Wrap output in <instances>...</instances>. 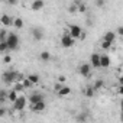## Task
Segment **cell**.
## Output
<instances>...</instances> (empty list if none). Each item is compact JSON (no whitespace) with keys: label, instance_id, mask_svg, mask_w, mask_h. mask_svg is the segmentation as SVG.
<instances>
[{"label":"cell","instance_id":"9","mask_svg":"<svg viewBox=\"0 0 123 123\" xmlns=\"http://www.w3.org/2000/svg\"><path fill=\"white\" fill-rule=\"evenodd\" d=\"M43 6H45V2H43V0H33L32 5H31V9L35 10V12H38V10H42Z\"/></svg>","mask_w":123,"mask_h":123},{"label":"cell","instance_id":"17","mask_svg":"<svg viewBox=\"0 0 123 123\" xmlns=\"http://www.w3.org/2000/svg\"><path fill=\"white\" fill-rule=\"evenodd\" d=\"M101 67L103 68L110 67V58H109V55H101Z\"/></svg>","mask_w":123,"mask_h":123},{"label":"cell","instance_id":"38","mask_svg":"<svg viewBox=\"0 0 123 123\" xmlns=\"http://www.w3.org/2000/svg\"><path fill=\"white\" fill-rule=\"evenodd\" d=\"M122 120H123V116H122Z\"/></svg>","mask_w":123,"mask_h":123},{"label":"cell","instance_id":"33","mask_svg":"<svg viewBox=\"0 0 123 123\" xmlns=\"http://www.w3.org/2000/svg\"><path fill=\"white\" fill-rule=\"evenodd\" d=\"M5 114H6V109H3V107H2V109H0V117H3Z\"/></svg>","mask_w":123,"mask_h":123},{"label":"cell","instance_id":"19","mask_svg":"<svg viewBox=\"0 0 123 123\" xmlns=\"http://www.w3.org/2000/svg\"><path fill=\"white\" fill-rule=\"evenodd\" d=\"M94 87L93 86H88V87H86V90H84V94L87 96V97H93V94H94Z\"/></svg>","mask_w":123,"mask_h":123},{"label":"cell","instance_id":"27","mask_svg":"<svg viewBox=\"0 0 123 123\" xmlns=\"http://www.w3.org/2000/svg\"><path fill=\"white\" fill-rule=\"evenodd\" d=\"M3 62H5V64H10V62H12V55L6 54V55H5V58H3Z\"/></svg>","mask_w":123,"mask_h":123},{"label":"cell","instance_id":"30","mask_svg":"<svg viewBox=\"0 0 123 123\" xmlns=\"http://www.w3.org/2000/svg\"><path fill=\"white\" fill-rule=\"evenodd\" d=\"M116 33L120 35V36H123V26H119V28L116 29Z\"/></svg>","mask_w":123,"mask_h":123},{"label":"cell","instance_id":"37","mask_svg":"<svg viewBox=\"0 0 123 123\" xmlns=\"http://www.w3.org/2000/svg\"><path fill=\"white\" fill-rule=\"evenodd\" d=\"M119 83H120V84H123V74L119 77Z\"/></svg>","mask_w":123,"mask_h":123},{"label":"cell","instance_id":"35","mask_svg":"<svg viewBox=\"0 0 123 123\" xmlns=\"http://www.w3.org/2000/svg\"><path fill=\"white\" fill-rule=\"evenodd\" d=\"M7 2H9L10 5H16V3H18V0H7Z\"/></svg>","mask_w":123,"mask_h":123},{"label":"cell","instance_id":"23","mask_svg":"<svg viewBox=\"0 0 123 123\" xmlns=\"http://www.w3.org/2000/svg\"><path fill=\"white\" fill-rule=\"evenodd\" d=\"M103 86H104V83L101 81V80H97L94 84H93V87H94V90H100V88H103Z\"/></svg>","mask_w":123,"mask_h":123},{"label":"cell","instance_id":"1","mask_svg":"<svg viewBox=\"0 0 123 123\" xmlns=\"http://www.w3.org/2000/svg\"><path fill=\"white\" fill-rule=\"evenodd\" d=\"M6 41H7V43H9V49H10V51L18 49V46H19V36H18L15 32H9Z\"/></svg>","mask_w":123,"mask_h":123},{"label":"cell","instance_id":"25","mask_svg":"<svg viewBox=\"0 0 123 123\" xmlns=\"http://www.w3.org/2000/svg\"><path fill=\"white\" fill-rule=\"evenodd\" d=\"M77 6H78V12L80 13H86L87 12V7H86L84 3H77Z\"/></svg>","mask_w":123,"mask_h":123},{"label":"cell","instance_id":"5","mask_svg":"<svg viewBox=\"0 0 123 123\" xmlns=\"http://www.w3.org/2000/svg\"><path fill=\"white\" fill-rule=\"evenodd\" d=\"M74 38L70 35V32L68 33H65V35H62V38H61V45H62L64 48H71L73 45H74Z\"/></svg>","mask_w":123,"mask_h":123},{"label":"cell","instance_id":"13","mask_svg":"<svg viewBox=\"0 0 123 123\" xmlns=\"http://www.w3.org/2000/svg\"><path fill=\"white\" fill-rule=\"evenodd\" d=\"M18 97H19V96H18V91H16L15 88H12V90L7 93V100L12 101V103H15V101L18 100Z\"/></svg>","mask_w":123,"mask_h":123},{"label":"cell","instance_id":"24","mask_svg":"<svg viewBox=\"0 0 123 123\" xmlns=\"http://www.w3.org/2000/svg\"><path fill=\"white\" fill-rule=\"evenodd\" d=\"M111 45H113V42H109V41H103V42H101V48H103V49H110Z\"/></svg>","mask_w":123,"mask_h":123},{"label":"cell","instance_id":"11","mask_svg":"<svg viewBox=\"0 0 123 123\" xmlns=\"http://www.w3.org/2000/svg\"><path fill=\"white\" fill-rule=\"evenodd\" d=\"M103 41H109V42H114L116 41V33L113 31H107L103 36Z\"/></svg>","mask_w":123,"mask_h":123},{"label":"cell","instance_id":"22","mask_svg":"<svg viewBox=\"0 0 123 123\" xmlns=\"http://www.w3.org/2000/svg\"><path fill=\"white\" fill-rule=\"evenodd\" d=\"M41 59H42V61H49V59H51V54H49L48 51L41 52Z\"/></svg>","mask_w":123,"mask_h":123},{"label":"cell","instance_id":"18","mask_svg":"<svg viewBox=\"0 0 123 123\" xmlns=\"http://www.w3.org/2000/svg\"><path fill=\"white\" fill-rule=\"evenodd\" d=\"M13 28L22 29V28H23V20H22L20 18H13Z\"/></svg>","mask_w":123,"mask_h":123},{"label":"cell","instance_id":"16","mask_svg":"<svg viewBox=\"0 0 123 123\" xmlns=\"http://www.w3.org/2000/svg\"><path fill=\"white\" fill-rule=\"evenodd\" d=\"M7 51H10L7 41H0V52H2V54H6Z\"/></svg>","mask_w":123,"mask_h":123},{"label":"cell","instance_id":"36","mask_svg":"<svg viewBox=\"0 0 123 123\" xmlns=\"http://www.w3.org/2000/svg\"><path fill=\"white\" fill-rule=\"evenodd\" d=\"M120 110H122V116H123V98H122V101H120Z\"/></svg>","mask_w":123,"mask_h":123},{"label":"cell","instance_id":"4","mask_svg":"<svg viewBox=\"0 0 123 123\" xmlns=\"http://www.w3.org/2000/svg\"><path fill=\"white\" fill-rule=\"evenodd\" d=\"M26 101H28V98H26L25 96H19V97H18V100L13 103V110H16V111L23 110V109H25V106H26Z\"/></svg>","mask_w":123,"mask_h":123},{"label":"cell","instance_id":"12","mask_svg":"<svg viewBox=\"0 0 123 123\" xmlns=\"http://www.w3.org/2000/svg\"><path fill=\"white\" fill-rule=\"evenodd\" d=\"M32 36H33V39L35 41H41L42 38H43V32L41 31V29H32Z\"/></svg>","mask_w":123,"mask_h":123},{"label":"cell","instance_id":"34","mask_svg":"<svg viewBox=\"0 0 123 123\" xmlns=\"http://www.w3.org/2000/svg\"><path fill=\"white\" fill-rule=\"evenodd\" d=\"M117 91H119V94H120V96H123V84H120V87H119V90H117Z\"/></svg>","mask_w":123,"mask_h":123},{"label":"cell","instance_id":"10","mask_svg":"<svg viewBox=\"0 0 123 123\" xmlns=\"http://www.w3.org/2000/svg\"><path fill=\"white\" fill-rule=\"evenodd\" d=\"M90 71H91V65H90V64L84 62V64L80 65V74H81L83 77H87V75L90 74Z\"/></svg>","mask_w":123,"mask_h":123},{"label":"cell","instance_id":"31","mask_svg":"<svg viewBox=\"0 0 123 123\" xmlns=\"http://www.w3.org/2000/svg\"><path fill=\"white\" fill-rule=\"evenodd\" d=\"M61 87H62V86H61V84H59V81H58V83H56V84H55V86H54V90H55V91H56V93H58V91H59V90H61Z\"/></svg>","mask_w":123,"mask_h":123},{"label":"cell","instance_id":"21","mask_svg":"<svg viewBox=\"0 0 123 123\" xmlns=\"http://www.w3.org/2000/svg\"><path fill=\"white\" fill-rule=\"evenodd\" d=\"M22 83H23V86H25V88H26V90H28V88H32V86H35V84H33V83L28 78V77H25Z\"/></svg>","mask_w":123,"mask_h":123},{"label":"cell","instance_id":"20","mask_svg":"<svg viewBox=\"0 0 123 123\" xmlns=\"http://www.w3.org/2000/svg\"><path fill=\"white\" fill-rule=\"evenodd\" d=\"M26 77H28L33 84H38V83H39V75H38V74H29V75H26Z\"/></svg>","mask_w":123,"mask_h":123},{"label":"cell","instance_id":"8","mask_svg":"<svg viewBox=\"0 0 123 123\" xmlns=\"http://www.w3.org/2000/svg\"><path fill=\"white\" fill-rule=\"evenodd\" d=\"M46 109V104H45V101L42 100V101H38V103H35V104H32L31 106V110L32 111H36V113H39V111H43Z\"/></svg>","mask_w":123,"mask_h":123},{"label":"cell","instance_id":"28","mask_svg":"<svg viewBox=\"0 0 123 123\" xmlns=\"http://www.w3.org/2000/svg\"><path fill=\"white\" fill-rule=\"evenodd\" d=\"M7 100V93L3 90L2 93H0V101H6Z\"/></svg>","mask_w":123,"mask_h":123},{"label":"cell","instance_id":"7","mask_svg":"<svg viewBox=\"0 0 123 123\" xmlns=\"http://www.w3.org/2000/svg\"><path fill=\"white\" fill-rule=\"evenodd\" d=\"M28 100L31 101V104H35V103H38V101L45 100V97H43V94H41V93H32Z\"/></svg>","mask_w":123,"mask_h":123},{"label":"cell","instance_id":"26","mask_svg":"<svg viewBox=\"0 0 123 123\" xmlns=\"http://www.w3.org/2000/svg\"><path fill=\"white\" fill-rule=\"evenodd\" d=\"M7 32H6V29H2V32H0V41H6L7 39Z\"/></svg>","mask_w":123,"mask_h":123},{"label":"cell","instance_id":"15","mask_svg":"<svg viewBox=\"0 0 123 123\" xmlns=\"http://www.w3.org/2000/svg\"><path fill=\"white\" fill-rule=\"evenodd\" d=\"M2 23L5 26H13V19L10 16H7V15H3L2 16Z\"/></svg>","mask_w":123,"mask_h":123},{"label":"cell","instance_id":"14","mask_svg":"<svg viewBox=\"0 0 123 123\" xmlns=\"http://www.w3.org/2000/svg\"><path fill=\"white\" fill-rule=\"evenodd\" d=\"M70 94H71V88L67 87V86H62L61 90L58 91V96H61V97H65V96H70Z\"/></svg>","mask_w":123,"mask_h":123},{"label":"cell","instance_id":"32","mask_svg":"<svg viewBox=\"0 0 123 123\" xmlns=\"http://www.w3.org/2000/svg\"><path fill=\"white\" fill-rule=\"evenodd\" d=\"M65 80H67V78H65V75H59V77H58V81H59V83H64Z\"/></svg>","mask_w":123,"mask_h":123},{"label":"cell","instance_id":"3","mask_svg":"<svg viewBox=\"0 0 123 123\" xmlns=\"http://www.w3.org/2000/svg\"><path fill=\"white\" fill-rule=\"evenodd\" d=\"M68 31H70V35L74 39H84V33H83V31L78 25H70Z\"/></svg>","mask_w":123,"mask_h":123},{"label":"cell","instance_id":"29","mask_svg":"<svg viewBox=\"0 0 123 123\" xmlns=\"http://www.w3.org/2000/svg\"><path fill=\"white\" fill-rule=\"evenodd\" d=\"M106 5V0H96V6L97 7H103Z\"/></svg>","mask_w":123,"mask_h":123},{"label":"cell","instance_id":"2","mask_svg":"<svg viewBox=\"0 0 123 123\" xmlns=\"http://www.w3.org/2000/svg\"><path fill=\"white\" fill-rule=\"evenodd\" d=\"M19 73H16V71H6L5 74H3V81L6 83V84H12V83H16V81H19Z\"/></svg>","mask_w":123,"mask_h":123},{"label":"cell","instance_id":"6","mask_svg":"<svg viewBox=\"0 0 123 123\" xmlns=\"http://www.w3.org/2000/svg\"><path fill=\"white\" fill-rule=\"evenodd\" d=\"M90 62H91V65H93L94 68H100V67H101V55L93 54V55L90 56Z\"/></svg>","mask_w":123,"mask_h":123}]
</instances>
